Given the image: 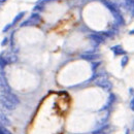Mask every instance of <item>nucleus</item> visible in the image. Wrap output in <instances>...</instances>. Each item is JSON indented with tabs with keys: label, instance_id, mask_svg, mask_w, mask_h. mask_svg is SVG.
<instances>
[{
	"label": "nucleus",
	"instance_id": "ddd939ff",
	"mask_svg": "<svg viewBox=\"0 0 134 134\" xmlns=\"http://www.w3.org/2000/svg\"><path fill=\"white\" fill-rule=\"evenodd\" d=\"M24 15H25V13H24V12H23V13H20V14H19V15H18L15 19H14V21H13V25H16V24L18 23V22H19L22 18L24 17Z\"/></svg>",
	"mask_w": 134,
	"mask_h": 134
},
{
	"label": "nucleus",
	"instance_id": "6e6552de",
	"mask_svg": "<svg viewBox=\"0 0 134 134\" xmlns=\"http://www.w3.org/2000/svg\"><path fill=\"white\" fill-rule=\"evenodd\" d=\"M102 3H103V4H104V5H105V6H106L109 10H110V12L114 14V15H116V14H118V13H119V12H118V9L116 8V6H115L113 3H110V2L106 1V0H102Z\"/></svg>",
	"mask_w": 134,
	"mask_h": 134
},
{
	"label": "nucleus",
	"instance_id": "1a4fd4ad",
	"mask_svg": "<svg viewBox=\"0 0 134 134\" xmlns=\"http://www.w3.org/2000/svg\"><path fill=\"white\" fill-rule=\"evenodd\" d=\"M81 58L84 60H89V61H92L95 60L97 58H99V55L98 54H84L81 56Z\"/></svg>",
	"mask_w": 134,
	"mask_h": 134
},
{
	"label": "nucleus",
	"instance_id": "f8f14e48",
	"mask_svg": "<svg viewBox=\"0 0 134 134\" xmlns=\"http://www.w3.org/2000/svg\"><path fill=\"white\" fill-rule=\"evenodd\" d=\"M5 60L7 62V64H10V63H14L17 61V56L16 55H9L7 57H5Z\"/></svg>",
	"mask_w": 134,
	"mask_h": 134
},
{
	"label": "nucleus",
	"instance_id": "2eb2a0df",
	"mask_svg": "<svg viewBox=\"0 0 134 134\" xmlns=\"http://www.w3.org/2000/svg\"><path fill=\"white\" fill-rule=\"evenodd\" d=\"M0 134H12V132H10L6 127L0 126Z\"/></svg>",
	"mask_w": 134,
	"mask_h": 134
},
{
	"label": "nucleus",
	"instance_id": "412c9836",
	"mask_svg": "<svg viewBox=\"0 0 134 134\" xmlns=\"http://www.w3.org/2000/svg\"><path fill=\"white\" fill-rule=\"evenodd\" d=\"M127 2H128V4L130 3V5H131V6L133 5V0H127Z\"/></svg>",
	"mask_w": 134,
	"mask_h": 134
},
{
	"label": "nucleus",
	"instance_id": "20e7f679",
	"mask_svg": "<svg viewBox=\"0 0 134 134\" xmlns=\"http://www.w3.org/2000/svg\"><path fill=\"white\" fill-rule=\"evenodd\" d=\"M0 89H1L3 94L10 92V87L7 83V80L5 79V76H3V75H0Z\"/></svg>",
	"mask_w": 134,
	"mask_h": 134
},
{
	"label": "nucleus",
	"instance_id": "7ed1b4c3",
	"mask_svg": "<svg viewBox=\"0 0 134 134\" xmlns=\"http://www.w3.org/2000/svg\"><path fill=\"white\" fill-rule=\"evenodd\" d=\"M39 20H40V17H39V15L38 14H33L31 17H30V19L29 20H27L26 22H24L23 24H21V26H23V27H25V26H32V25H36L38 22H39Z\"/></svg>",
	"mask_w": 134,
	"mask_h": 134
},
{
	"label": "nucleus",
	"instance_id": "f3484780",
	"mask_svg": "<svg viewBox=\"0 0 134 134\" xmlns=\"http://www.w3.org/2000/svg\"><path fill=\"white\" fill-rule=\"evenodd\" d=\"M100 64H101V62H97V63H93V67H92V69L94 70L95 68H97V67H98V65H100Z\"/></svg>",
	"mask_w": 134,
	"mask_h": 134
},
{
	"label": "nucleus",
	"instance_id": "f03ea898",
	"mask_svg": "<svg viewBox=\"0 0 134 134\" xmlns=\"http://www.w3.org/2000/svg\"><path fill=\"white\" fill-rule=\"evenodd\" d=\"M0 103L3 105V107H5V108L8 109V110H14V109H16V107L18 106V105H16L14 102L10 101V100H9L4 94L0 95Z\"/></svg>",
	"mask_w": 134,
	"mask_h": 134
},
{
	"label": "nucleus",
	"instance_id": "a211bd4d",
	"mask_svg": "<svg viewBox=\"0 0 134 134\" xmlns=\"http://www.w3.org/2000/svg\"><path fill=\"white\" fill-rule=\"evenodd\" d=\"M130 108H131V110L134 109V100L133 99H131V101H130Z\"/></svg>",
	"mask_w": 134,
	"mask_h": 134
},
{
	"label": "nucleus",
	"instance_id": "dca6fc26",
	"mask_svg": "<svg viewBox=\"0 0 134 134\" xmlns=\"http://www.w3.org/2000/svg\"><path fill=\"white\" fill-rule=\"evenodd\" d=\"M6 65H7V62L5 60V57L3 58V57H1V56H0V67H1V68H4Z\"/></svg>",
	"mask_w": 134,
	"mask_h": 134
},
{
	"label": "nucleus",
	"instance_id": "9b49d317",
	"mask_svg": "<svg viewBox=\"0 0 134 134\" xmlns=\"http://www.w3.org/2000/svg\"><path fill=\"white\" fill-rule=\"evenodd\" d=\"M115 101H116V96H115L114 94H110V95H109V100H108V102L103 106V108H101V110H104V109L108 108V106H110Z\"/></svg>",
	"mask_w": 134,
	"mask_h": 134
},
{
	"label": "nucleus",
	"instance_id": "aec40b11",
	"mask_svg": "<svg viewBox=\"0 0 134 134\" xmlns=\"http://www.w3.org/2000/svg\"><path fill=\"white\" fill-rule=\"evenodd\" d=\"M10 26H12V25H7V26H6V27H5L4 29H3V31H4V32H5V31H7V30H8L9 28H10Z\"/></svg>",
	"mask_w": 134,
	"mask_h": 134
},
{
	"label": "nucleus",
	"instance_id": "423d86ee",
	"mask_svg": "<svg viewBox=\"0 0 134 134\" xmlns=\"http://www.w3.org/2000/svg\"><path fill=\"white\" fill-rule=\"evenodd\" d=\"M89 38H91L93 41H96V42H98V43L104 42L103 36H101L100 34H98V33H93V34H90V35H89Z\"/></svg>",
	"mask_w": 134,
	"mask_h": 134
},
{
	"label": "nucleus",
	"instance_id": "4be33fe9",
	"mask_svg": "<svg viewBox=\"0 0 134 134\" xmlns=\"http://www.w3.org/2000/svg\"><path fill=\"white\" fill-rule=\"evenodd\" d=\"M126 134H129V131H127V132H126Z\"/></svg>",
	"mask_w": 134,
	"mask_h": 134
},
{
	"label": "nucleus",
	"instance_id": "6ab92c4d",
	"mask_svg": "<svg viewBox=\"0 0 134 134\" xmlns=\"http://www.w3.org/2000/svg\"><path fill=\"white\" fill-rule=\"evenodd\" d=\"M7 40H8L7 38H4V39L2 40V42H1V46H4V44H6V43H7Z\"/></svg>",
	"mask_w": 134,
	"mask_h": 134
},
{
	"label": "nucleus",
	"instance_id": "f257e3e1",
	"mask_svg": "<svg viewBox=\"0 0 134 134\" xmlns=\"http://www.w3.org/2000/svg\"><path fill=\"white\" fill-rule=\"evenodd\" d=\"M95 85L100 87L101 89H103L104 91H110L111 90V88H113V85H111V83L106 79V77L104 76H100L98 77V79H96L94 81Z\"/></svg>",
	"mask_w": 134,
	"mask_h": 134
},
{
	"label": "nucleus",
	"instance_id": "9d476101",
	"mask_svg": "<svg viewBox=\"0 0 134 134\" xmlns=\"http://www.w3.org/2000/svg\"><path fill=\"white\" fill-rule=\"evenodd\" d=\"M111 51L114 52V54H115L116 56L125 55V54H126V52L123 50V48H122L121 46H115V47H113V48H111Z\"/></svg>",
	"mask_w": 134,
	"mask_h": 134
},
{
	"label": "nucleus",
	"instance_id": "39448f33",
	"mask_svg": "<svg viewBox=\"0 0 134 134\" xmlns=\"http://www.w3.org/2000/svg\"><path fill=\"white\" fill-rule=\"evenodd\" d=\"M0 124L4 127H9L12 125V122H10L7 116H5L3 113H0Z\"/></svg>",
	"mask_w": 134,
	"mask_h": 134
},
{
	"label": "nucleus",
	"instance_id": "0eeeda50",
	"mask_svg": "<svg viewBox=\"0 0 134 134\" xmlns=\"http://www.w3.org/2000/svg\"><path fill=\"white\" fill-rule=\"evenodd\" d=\"M109 125L108 124H103L101 127H99L98 129H95L92 131V134H104L106 132V130L108 129Z\"/></svg>",
	"mask_w": 134,
	"mask_h": 134
},
{
	"label": "nucleus",
	"instance_id": "4468645a",
	"mask_svg": "<svg viewBox=\"0 0 134 134\" xmlns=\"http://www.w3.org/2000/svg\"><path fill=\"white\" fill-rule=\"evenodd\" d=\"M128 61H129V57H128V56H124V57L121 59V66L122 67H125L127 65Z\"/></svg>",
	"mask_w": 134,
	"mask_h": 134
}]
</instances>
